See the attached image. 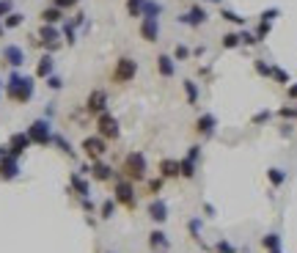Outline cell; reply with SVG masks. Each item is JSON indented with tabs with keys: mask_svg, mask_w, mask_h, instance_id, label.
<instances>
[{
	"mask_svg": "<svg viewBox=\"0 0 297 253\" xmlns=\"http://www.w3.org/2000/svg\"><path fill=\"white\" fill-rule=\"evenodd\" d=\"M3 91H6V99L14 105H28L33 99V94H36V77H31V74H20L14 69V72L9 74V80L3 83Z\"/></svg>",
	"mask_w": 297,
	"mask_h": 253,
	"instance_id": "6da1fadb",
	"label": "cell"
},
{
	"mask_svg": "<svg viewBox=\"0 0 297 253\" xmlns=\"http://www.w3.org/2000/svg\"><path fill=\"white\" fill-rule=\"evenodd\" d=\"M124 179L130 182H146V154L143 151H130V154L124 157Z\"/></svg>",
	"mask_w": 297,
	"mask_h": 253,
	"instance_id": "7a4b0ae2",
	"label": "cell"
},
{
	"mask_svg": "<svg viewBox=\"0 0 297 253\" xmlns=\"http://www.w3.org/2000/svg\"><path fill=\"white\" fill-rule=\"evenodd\" d=\"M28 138H31V143L33 146H52V124H50V119H36V121H31L28 124Z\"/></svg>",
	"mask_w": 297,
	"mask_h": 253,
	"instance_id": "3957f363",
	"label": "cell"
},
{
	"mask_svg": "<svg viewBox=\"0 0 297 253\" xmlns=\"http://www.w3.org/2000/svg\"><path fill=\"white\" fill-rule=\"evenodd\" d=\"M135 77H138V61L135 58H130V55L119 58L116 66H113V83L127 86V83H132Z\"/></svg>",
	"mask_w": 297,
	"mask_h": 253,
	"instance_id": "277c9868",
	"label": "cell"
},
{
	"mask_svg": "<svg viewBox=\"0 0 297 253\" xmlns=\"http://www.w3.org/2000/svg\"><path fill=\"white\" fill-rule=\"evenodd\" d=\"M176 22L179 25H187V28H201L209 22V11L204 3H190V9L182 11V14L176 17Z\"/></svg>",
	"mask_w": 297,
	"mask_h": 253,
	"instance_id": "5b68a950",
	"label": "cell"
},
{
	"mask_svg": "<svg viewBox=\"0 0 297 253\" xmlns=\"http://www.w3.org/2000/svg\"><path fill=\"white\" fill-rule=\"evenodd\" d=\"M113 201L116 204H121V207H127V209H132L135 207V182H130V179H116V185H113Z\"/></svg>",
	"mask_w": 297,
	"mask_h": 253,
	"instance_id": "8992f818",
	"label": "cell"
},
{
	"mask_svg": "<svg viewBox=\"0 0 297 253\" xmlns=\"http://www.w3.org/2000/svg\"><path fill=\"white\" fill-rule=\"evenodd\" d=\"M96 135L105 140H119V135H121L119 119H116L113 113H108V110H105L102 116H96Z\"/></svg>",
	"mask_w": 297,
	"mask_h": 253,
	"instance_id": "52a82bcc",
	"label": "cell"
},
{
	"mask_svg": "<svg viewBox=\"0 0 297 253\" xmlns=\"http://www.w3.org/2000/svg\"><path fill=\"white\" fill-rule=\"evenodd\" d=\"M80 151H83L91 162L102 160V157L108 154V140L99 138V135H88V138H83V143H80Z\"/></svg>",
	"mask_w": 297,
	"mask_h": 253,
	"instance_id": "ba28073f",
	"label": "cell"
},
{
	"mask_svg": "<svg viewBox=\"0 0 297 253\" xmlns=\"http://www.w3.org/2000/svg\"><path fill=\"white\" fill-rule=\"evenodd\" d=\"M105 110H108V91H105V88H94V91L88 94V99H85V113L102 116Z\"/></svg>",
	"mask_w": 297,
	"mask_h": 253,
	"instance_id": "9c48e42d",
	"label": "cell"
},
{
	"mask_svg": "<svg viewBox=\"0 0 297 253\" xmlns=\"http://www.w3.org/2000/svg\"><path fill=\"white\" fill-rule=\"evenodd\" d=\"M193 127H195V135H198V138L209 140L215 132H218V116H215V113H201V116L195 119Z\"/></svg>",
	"mask_w": 297,
	"mask_h": 253,
	"instance_id": "30bf717a",
	"label": "cell"
},
{
	"mask_svg": "<svg viewBox=\"0 0 297 253\" xmlns=\"http://www.w3.org/2000/svg\"><path fill=\"white\" fill-rule=\"evenodd\" d=\"M31 138H28V132H14L9 138V143H6V151H9L11 157H17V160H20L22 154H25L28 149H31Z\"/></svg>",
	"mask_w": 297,
	"mask_h": 253,
	"instance_id": "8fae6325",
	"label": "cell"
},
{
	"mask_svg": "<svg viewBox=\"0 0 297 253\" xmlns=\"http://www.w3.org/2000/svg\"><path fill=\"white\" fill-rule=\"evenodd\" d=\"M146 217L151 223H157V226H162V223L168 220V201L165 198H151L146 204Z\"/></svg>",
	"mask_w": 297,
	"mask_h": 253,
	"instance_id": "7c38bea8",
	"label": "cell"
},
{
	"mask_svg": "<svg viewBox=\"0 0 297 253\" xmlns=\"http://www.w3.org/2000/svg\"><path fill=\"white\" fill-rule=\"evenodd\" d=\"M69 190H72L77 198H91V182H88V176H83L80 171H72V174H69Z\"/></svg>",
	"mask_w": 297,
	"mask_h": 253,
	"instance_id": "4fadbf2b",
	"label": "cell"
},
{
	"mask_svg": "<svg viewBox=\"0 0 297 253\" xmlns=\"http://www.w3.org/2000/svg\"><path fill=\"white\" fill-rule=\"evenodd\" d=\"M0 58H3L6 66L20 69L22 63H25V50H22L20 44H6V47H3V52H0Z\"/></svg>",
	"mask_w": 297,
	"mask_h": 253,
	"instance_id": "5bb4252c",
	"label": "cell"
},
{
	"mask_svg": "<svg viewBox=\"0 0 297 253\" xmlns=\"http://www.w3.org/2000/svg\"><path fill=\"white\" fill-rule=\"evenodd\" d=\"M141 39L149 44L160 42V20H154V17H141Z\"/></svg>",
	"mask_w": 297,
	"mask_h": 253,
	"instance_id": "9a60e30c",
	"label": "cell"
},
{
	"mask_svg": "<svg viewBox=\"0 0 297 253\" xmlns=\"http://www.w3.org/2000/svg\"><path fill=\"white\" fill-rule=\"evenodd\" d=\"M17 176H20V160L6 151V157L0 160V179H3V182H14Z\"/></svg>",
	"mask_w": 297,
	"mask_h": 253,
	"instance_id": "2e32d148",
	"label": "cell"
},
{
	"mask_svg": "<svg viewBox=\"0 0 297 253\" xmlns=\"http://www.w3.org/2000/svg\"><path fill=\"white\" fill-rule=\"evenodd\" d=\"M88 176H91L94 182H110V179L116 176V171H113V165H108L105 160H94V162H91Z\"/></svg>",
	"mask_w": 297,
	"mask_h": 253,
	"instance_id": "e0dca14e",
	"label": "cell"
},
{
	"mask_svg": "<svg viewBox=\"0 0 297 253\" xmlns=\"http://www.w3.org/2000/svg\"><path fill=\"white\" fill-rule=\"evenodd\" d=\"M149 248L154 253H162V250H171V239H168V234L162 231V228H154V231H149Z\"/></svg>",
	"mask_w": 297,
	"mask_h": 253,
	"instance_id": "ac0fdd59",
	"label": "cell"
},
{
	"mask_svg": "<svg viewBox=\"0 0 297 253\" xmlns=\"http://www.w3.org/2000/svg\"><path fill=\"white\" fill-rule=\"evenodd\" d=\"M157 72H160V77L171 80L173 74H176V61H173V55L160 52V55H157Z\"/></svg>",
	"mask_w": 297,
	"mask_h": 253,
	"instance_id": "d6986e66",
	"label": "cell"
},
{
	"mask_svg": "<svg viewBox=\"0 0 297 253\" xmlns=\"http://www.w3.org/2000/svg\"><path fill=\"white\" fill-rule=\"evenodd\" d=\"M52 72H55V58H52L50 52H44V55L36 61V72H33V77H39V80H47Z\"/></svg>",
	"mask_w": 297,
	"mask_h": 253,
	"instance_id": "ffe728a7",
	"label": "cell"
},
{
	"mask_svg": "<svg viewBox=\"0 0 297 253\" xmlns=\"http://www.w3.org/2000/svg\"><path fill=\"white\" fill-rule=\"evenodd\" d=\"M39 20H42V25H61V22H63V11L55 9V6H47V9H42Z\"/></svg>",
	"mask_w": 297,
	"mask_h": 253,
	"instance_id": "44dd1931",
	"label": "cell"
},
{
	"mask_svg": "<svg viewBox=\"0 0 297 253\" xmlns=\"http://www.w3.org/2000/svg\"><path fill=\"white\" fill-rule=\"evenodd\" d=\"M36 39H39V42H63V39H61V28H58V25H42V28H39V33H36Z\"/></svg>",
	"mask_w": 297,
	"mask_h": 253,
	"instance_id": "7402d4cb",
	"label": "cell"
},
{
	"mask_svg": "<svg viewBox=\"0 0 297 253\" xmlns=\"http://www.w3.org/2000/svg\"><path fill=\"white\" fill-rule=\"evenodd\" d=\"M52 146H55V149H58V151H61V154L72 157V160H74V157H77V151H74V146H72V143H69V140H66V138H63V135H61V132H52Z\"/></svg>",
	"mask_w": 297,
	"mask_h": 253,
	"instance_id": "603a6c76",
	"label": "cell"
},
{
	"mask_svg": "<svg viewBox=\"0 0 297 253\" xmlns=\"http://www.w3.org/2000/svg\"><path fill=\"white\" fill-rule=\"evenodd\" d=\"M160 176L162 179H179V160H160Z\"/></svg>",
	"mask_w": 297,
	"mask_h": 253,
	"instance_id": "cb8c5ba5",
	"label": "cell"
},
{
	"mask_svg": "<svg viewBox=\"0 0 297 253\" xmlns=\"http://www.w3.org/2000/svg\"><path fill=\"white\" fill-rule=\"evenodd\" d=\"M187 231L193 234V239L201 245L204 250H212V245H207V242L201 239V217H190V220H187Z\"/></svg>",
	"mask_w": 297,
	"mask_h": 253,
	"instance_id": "d4e9b609",
	"label": "cell"
},
{
	"mask_svg": "<svg viewBox=\"0 0 297 253\" xmlns=\"http://www.w3.org/2000/svg\"><path fill=\"white\" fill-rule=\"evenodd\" d=\"M220 47L223 50H240L242 47V39H240V31H229L220 36Z\"/></svg>",
	"mask_w": 297,
	"mask_h": 253,
	"instance_id": "484cf974",
	"label": "cell"
},
{
	"mask_svg": "<svg viewBox=\"0 0 297 253\" xmlns=\"http://www.w3.org/2000/svg\"><path fill=\"white\" fill-rule=\"evenodd\" d=\"M220 20L223 22H229V25H237V28H245V17L242 14H237L234 9H220Z\"/></svg>",
	"mask_w": 297,
	"mask_h": 253,
	"instance_id": "4316f807",
	"label": "cell"
},
{
	"mask_svg": "<svg viewBox=\"0 0 297 253\" xmlns=\"http://www.w3.org/2000/svg\"><path fill=\"white\" fill-rule=\"evenodd\" d=\"M25 25V14L22 11H11L9 17H3V28L6 31H17V28Z\"/></svg>",
	"mask_w": 297,
	"mask_h": 253,
	"instance_id": "83f0119b",
	"label": "cell"
},
{
	"mask_svg": "<svg viewBox=\"0 0 297 253\" xmlns=\"http://www.w3.org/2000/svg\"><path fill=\"white\" fill-rule=\"evenodd\" d=\"M182 88H184V97H187V102L190 105H198V99H201V91H198V83H195V80H184V83H182Z\"/></svg>",
	"mask_w": 297,
	"mask_h": 253,
	"instance_id": "f1b7e54d",
	"label": "cell"
},
{
	"mask_svg": "<svg viewBox=\"0 0 297 253\" xmlns=\"http://www.w3.org/2000/svg\"><path fill=\"white\" fill-rule=\"evenodd\" d=\"M261 248H264L267 253H275V250H281V237H278L275 231L264 234V237H261Z\"/></svg>",
	"mask_w": 297,
	"mask_h": 253,
	"instance_id": "f546056e",
	"label": "cell"
},
{
	"mask_svg": "<svg viewBox=\"0 0 297 253\" xmlns=\"http://www.w3.org/2000/svg\"><path fill=\"white\" fill-rule=\"evenodd\" d=\"M61 39H63V44H74L77 42V25H72V22H61Z\"/></svg>",
	"mask_w": 297,
	"mask_h": 253,
	"instance_id": "4dcf8cb0",
	"label": "cell"
},
{
	"mask_svg": "<svg viewBox=\"0 0 297 253\" xmlns=\"http://www.w3.org/2000/svg\"><path fill=\"white\" fill-rule=\"evenodd\" d=\"M270 80H275L278 86H289V83H292L289 72H286V69H281L278 63H272V69H270Z\"/></svg>",
	"mask_w": 297,
	"mask_h": 253,
	"instance_id": "1f68e13d",
	"label": "cell"
},
{
	"mask_svg": "<svg viewBox=\"0 0 297 253\" xmlns=\"http://www.w3.org/2000/svg\"><path fill=\"white\" fill-rule=\"evenodd\" d=\"M195 168H198V162H193V160H179V176L182 179H195Z\"/></svg>",
	"mask_w": 297,
	"mask_h": 253,
	"instance_id": "d6a6232c",
	"label": "cell"
},
{
	"mask_svg": "<svg viewBox=\"0 0 297 253\" xmlns=\"http://www.w3.org/2000/svg\"><path fill=\"white\" fill-rule=\"evenodd\" d=\"M143 6H146V0H127L124 9H127V14H130L132 20H141V17H143Z\"/></svg>",
	"mask_w": 297,
	"mask_h": 253,
	"instance_id": "836d02e7",
	"label": "cell"
},
{
	"mask_svg": "<svg viewBox=\"0 0 297 253\" xmlns=\"http://www.w3.org/2000/svg\"><path fill=\"white\" fill-rule=\"evenodd\" d=\"M116 207H119V204H116L113 198H105V201L99 204V217H102V220H110V217L116 215Z\"/></svg>",
	"mask_w": 297,
	"mask_h": 253,
	"instance_id": "e575fe53",
	"label": "cell"
},
{
	"mask_svg": "<svg viewBox=\"0 0 297 253\" xmlns=\"http://www.w3.org/2000/svg\"><path fill=\"white\" fill-rule=\"evenodd\" d=\"M267 179H270L272 187H281L283 182H286V171H283V168H270V171H267Z\"/></svg>",
	"mask_w": 297,
	"mask_h": 253,
	"instance_id": "d590c367",
	"label": "cell"
},
{
	"mask_svg": "<svg viewBox=\"0 0 297 253\" xmlns=\"http://www.w3.org/2000/svg\"><path fill=\"white\" fill-rule=\"evenodd\" d=\"M162 14V6L157 3V0H146V6H143V17H154V20H160Z\"/></svg>",
	"mask_w": 297,
	"mask_h": 253,
	"instance_id": "8d00e7d4",
	"label": "cell"
},
{
	"mask_svg": "<svg viewBox=\"0 0 297 253\" xmlns=\"http://www.w3.org/2000/svg\"><path fill=\"white\" fill-rule=\"evenodd\" d=\"M253 69H256V74H259V77H267V80H270V69H272V63H267L264 58H256V61H253Z\"/></svg>",
	"mask_w": 297,
	"mask_h": 253,
	"instance_id": "74e56055",
	"label": "cell"
},
{
	"mask_svg": "<svg viewBox=\"0 0 297 253\" xmlns=\"http://www.w3.org/2000/svg\"><path fill=\"white\" fill-rule=\"evenodd\" d=\"M270 31H272V22H261L259 20V25H256L253 33H256V39H259V42H264V39L270 36Z\"/></svg>",
	"mask_w": 297,
	"mask_h": 253,
	"instance_id": "f35d334b",
	"label": "cell"
},
{
	"mask_svg": "<svg viewBox=\"0 0 297 253\" xmlns=\"http://www.w3.org/2000/svg\"><path fill=\"white\" fill-rule=\"evenodd\" d=\"M212 250L215 253H237V248L229 242V239H218V242L212 245Z\"/></svg>",
	"mask_w": 297,
	"mask_h": 253,
	"instance_id": "ab89813d",
	"label": "cell"
},
{
	"mask_svg": "<svg viewBox=\"0 0 297 253\" xmlns=\"http://www.w3.org/2000/svg\"><path fill=\"white\" fill-rule=\"evenodd\" d=\"M278 119H294L297 121V105H283V108H278Z\"/></svg>",
	"mask_w": 297,
	"mask_h": 253,
	"instance_id": "60d3db41",
	"label": "cell"
},
{
	"mask_svg": "<svg viewBox=\"0 0 297 253\" xmlns=\"http://www.w3.org/2000/svg\"><path fill=\"white\" fill-rule=\"evenodd\" d=\"M240 39H242V47H256L259 39H256L253 31H240Z\"/></svg>",
	"mask_w": 297,
	"mask_h": 253,
	"instance_id": "b9f144b4",
	"label": "cell"
},
{
	"mask_svg": "<svg viewBox=\"0 0 297 253\" xmlns=\"http://www.w3.org/2000/svg\"><path fill=\"white\" fill-rule=\"evenodd\" d=\"M190 58V47L187 44H176V50H173V61H187Z\"/></svg>",
	"mask_w": 297,
	"mask_h": 253,
	"instance_id": "7bdbcfd3",
	"label": "cell"
},
{
	"mask_svg": "<svg viewBox=\"0 0 297 253\" xmlns=\"http://www.w3.org/2000/svg\"><path fill=\"white\" fill-rule=\"evenodd\" d=\"M270 119H272V110H259V113H253V119H250V121L259 127V124H267Z\"/></svg>",
	"mask_w": 297,
	"mask_h": 253,
	"instance_id": "ee69618b",
	"label": "cell"
},
{
	"mask_svg": "<svg viewBox=\"0 0 297 253\" xmlns=\"http://www.w3.org/2000/svg\"><path fill=\"white\" fill-rule=\"evenodd\" d=\"M47 88H50V91H61V88H63V80H61V74H55V72H52L50 77H47Z\"/></svg>",
	"mask_w": 297,
	"mask_h": 253,
	"instance_id": "f6af8a7d",
	"label": "cell"
},
{
	"mask_svg": "<svg viewBox=\"0 0 297 253\" xmlns=\"http://www.w3.org/2000/svg\"><path fill=\"white\" fill-rule=\"evenodd\" d=\"M278 17H281V9H267V11H261L259 20H261V22H275Z\"/></svg>",
	"mask_w": 297,
	"mask_h": 253,
	"instance_id": "bcb514c9",
	"label": "cell"
},
{
	"mask_svg": "<svg viewBox=\"0 0 297 253\" xmlns=\"http://www.w3.org/2000/svg\"><path fill=\"white\" fill-rule=\"evenodd\" d=\"M162 182H165L162 176H160V179H149V182H146V187H149V196H157V193L162 190Z\"/></svg>",
	"mask_w": 297,
	"mask_h": 253,
	"instance_id": "7dc6e473",
	"label": "cell"
},
{
	"mask_svg": "<svg viewBox=\"0 0 297 253\" xmlns=\"http://www.w3.org/2000/svg\"><path fill=\"white\" fill-rule=\"evenodd\" d=\"M77 3H80V0H52V6H55V9H61V11H69V9H74Z\"/></svg>",
	"mask_w": 297,
	"mask_h": 253,
	"instance_id": "c3c4849f",
	"label": "cell"
},
{
	"mask_svg": "<svg viewBox=\"0 0 297 253\" xmlns=\"http://www.w3.org/2000/svg\"><path fill=\"white\" fill-rule=\"evenodd\" d=\"M11 11H14V0H0V20L9 17Z\"/></svg>",
	"mask_w": 297,
	"mask_h": 253,
	"instance_id": "681fc988",
	"label": "cell"
},
{
	"mask_svg": "<svg viewBox=\"0 0 297 253\" xmlns=\"http://www.w3.org/2000/svg\"><path fill=\"white\" fill-rule=\"evenodd\" d=\"M184 157H187V160H193V162H198V160H201V146L193 143V146L187 149V154H184Z\"/></svg>",
	"mask_w": 297,
	"mask_h": 253,
	"instance_id": "f907efd6",
	"label": "cell"
},
{
	"mask_svg": "<svg viewBox=\"0 0 297 253\" xmlns=\"http://www.w3.org/2000/svg\"><path fill=\"white\" fill-rule=\"evenodd\" d=\"M80 207H83L85 215H91V212H94V201H91V198H80Z\"/></svg>",
	"mask_w": 297,
	"mask_h": 253,
	"instance_id": "816d5d0a",
	"label": "cell"
},
{
	"mask_svg": "<svg viewBox=\"0 0 297 253\" xmlns=\"http://www.w3.org/2000/svg\"><path fill=\"white\" fill-rule=\"evenodd\" d=\"M215 215H218V209L212 204H204V217H215Z\"/></svg>",
	"mask_w": 297,
	"mask_h": 253,
	"instance_id": "f5cc1de1",
	"label": "cell"
},
{
	"mask_svg": "<svg viewBox=\"0 0 297 253\" xmlns=\"http://www.w3.org/2000/svg\"><path fill=\"white\" fill-rule=\"evenodd\" d=\"M281 135H283V138H292V135H294V127H292V124H283V127H281Z\"/></svg>",
	"mask_w": 297,
	"mask_h": 253,
	"instance_id": "db71d44e",
	"label": "cell"
},
{
	"mask_svg": "<svg viewBox=\"0 0 297 253\" xmlns=\"http://www.w3.org/2000/svg\"><path fill=\"white\" fill-rule=\"evenodd\" d=\"M286 97H289V99H297V83L286 86Z\"/></svg>",
	"mask_w": 297,
	"mask_h": 253,
	"instance_id": "11a10c76",
	"label": "cell"
},
{
	"mask_svg": "<svg viewBox=\"0 0 297 253\" xmlns=\"http://www.w3.org/2000/svg\"><path fill=\"white\" fill-rule=\"evenodd\" d=\"M83 22H85V14H83V11H77L74 20H72V25H83Z\"/></svg>",
	"mask_w": 297,
	"mask_h": 253,
	"instance_id": "9f6ffc18",
	"label": "cell"
},
{
	"mask_svg": "<svg viewBox=\"0 0 297 253\" xmlns=\"http://www.w3.org/2000/svg\"><path fill=\"white\" fill-rule=\"evenodd\" d=\"M198 74H201V77H209V74H212V66H209V63H207V66H201V69H198Z\"/></svg>",
	"mask_w": 297,
	"mask_h": 253,
	"instance_id": "6f0895ef",
	"label": "cell"
},
{
	"mask_svg": "<svg viewBox=\"0 0 297 253\" xmlns=\"http://www.w3.org/2000/svg\"><path fill=\"white\" fill-rule=\"evenodd\" d=\"M204 3H215V6H220V3H223V0H204Z\"/></svg>",
	"mask_w": 297,
	"mask_h": 253,
	"instance_id": "680465c9",
	"label": "cell"
},
{
	"mask_svg": "<svg viewBox=\"0 0 297 253\" xmlns=\"http://www.w3.org/2000/svg\"><path fill=\"white\" fill-rule=\"evenodd\" d=\"M3 157H6V146H0V160H3Z\"/></svg>",
	"mask_w": 297,
	"mask_h": 253,
	"instance_id": "91938a15",
	"label": "cell"
},
{
	"mask_svg": "<svg viewBox=\"0 0 297 253\" xmlns=\"http://www.w3.org/2000/svg\"><path fill=\"white\" fill-rule=\"evenodd\" d=\"M3 33H6V28H3V20H0V36H3Z\"/></svg>",
	"mask_w": 297,
	"mask_h": 253,
	"instance_id": "94428289",
	"label": "cell"
},
{
	"mask_svg": "<svg viewBox=\"0 0 297 253\" xmlns=\"http://www.w3.org/2000/svg\"><path fill=\"white\" fill-rule=\"evenodd\" d=\"M0 91H3V80H0Z\"/></svg>",
	"mask_w": 297,
	"mask_h": 253,
	"instance_id": "6125c7cd",
	"label": "cell"
},
{
	"mask_svg": "<svg viewBox=\"0 0 297 253\" xmlns=\"http://www.w3.org/2000/svg\"><path fill=\"white\" fill-rule=\"evenodd\" d=\"M105 253H113V250H105Z\"/></svg>",
	"mask_w": 297,
	"mask_h": 253,
	"instance_id": "be15d7a7",
	"label": "cell"
}]
</instances>
